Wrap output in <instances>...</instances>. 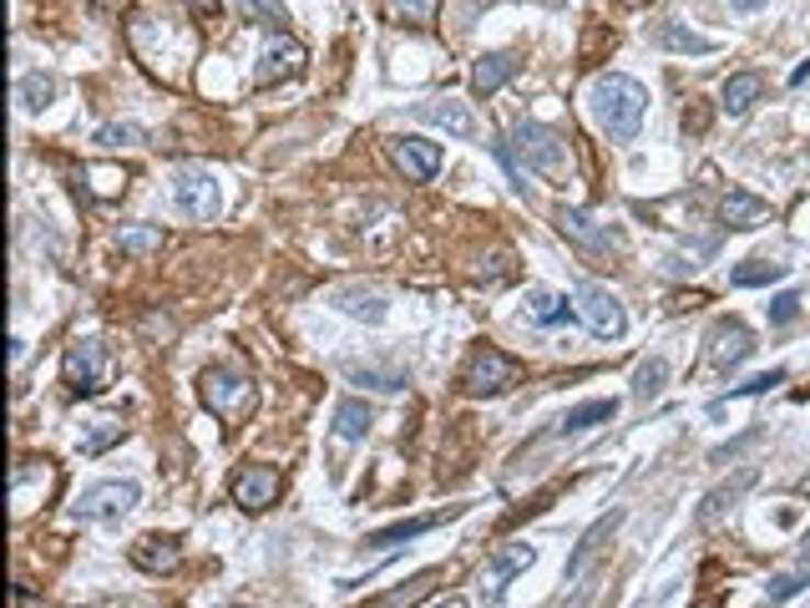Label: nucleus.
I'll use <instances>...</instances> for the list:
<instances>
[{
	"instance_id": "1",
	"label": "nucleus",
	"mask_w": 810,
	"mask_h": 608,
	"mask_svg": "<svg viewBox=\"0 0 810 608\" xmlns=\"http://www.w3.org/2000/svg\"><path fill=\"white\" fill-rule=\"evenodd\" d=\"M588 106L614 143H633L643 127V112H649V92L633 77H623V71H608V77H598L588 87Z\"/></svg>"
},
{
	"instance_id": "2",
	"label": "nucleus",
	"mask_w": 810,
	"mask_h": 608,
	"mask_svg": "<svg viewBox=\"0 0 810 608\" xmlns=\"http://www.w3.org/2000/svg\"><path fill=\"white\" fill-rule=\"evenodd\" d=\"M511 153L527 162V168L548 172V178H567L573 172V153H567V137L542 127V122H517L511 127Z\"/></svg>"
},
{
	"instance_id": "3",
	"label": "nucleus",
	"mask_w": 810,
	"mask_h": 608,
	"mask_svg": "<svg viewBox=\"0 0 810 608\" xmlns=\"http://www.w3.org/2000/svg\"><path fill=\"white\" fill-rule=\"evenodd\" d=\"M198 401L218 416V421H238L254 410V381L244 371H228V365H213V371L198 375Z\"/></svg>"
},
{
	"instance_id": "4",
	"label": "nucleus",
	"mask_w": 810,
	"mask_h": 608,
	"mask_svg": "<svg viewBox=\"0 0 810 608\" xmlns=\"http://www.w3.org/2000/svg\"><path fill=\"white\" fill-rule=\"evenodd\" d=\"M61 375H66V391H71V396H102L106 375H112V356H106V345L102 340L66 345Z\"/></svg>"
},
{
	"instance_id": "5",
	"label": "nucleus",
	"mask_w": 810,
	"mask_h": 608,
	"mask_svg": "<svg viewBox=\"0 0 810 608\" xmlns=\"http://www.w3.org/2000/svg\"><path fill=\"white\" fill-rule=\"evenodd\" d=\"M517 381H522V360H511L507 350H492V345H482V350L471 356L466 375H461L466 396H502V391H511Z\"/></svg>"
},
{
	"instance_id": "6",
	"label": "nucleus",
	"mask_w": 810,
	"mask_h": 608,
	"mask_svg": "<svg viewBox=\"0 0 810 608\" xmlns=\"http://www.w3.org/2000/svg\"><path fill=\"white\" fill-rule=\"evenodd\" d=\"M172 209L183 213V218H193V224H213L223 209V193H218V183H213V172H203V168L178 172V178H172Z\"/></svg>"
},
{
	"instance_id": "7",
	"label": "nucleus",
	"mask_w": 810,
	"mask_h": 608,
	"mask_svg": "<svg viewBox=\"0 0 810 608\" xmlns=\"http://www.w3.org/2000/svg\"><path fill=\"white\" fill-rule=\"evenodd\" d=\"M573 304H577V315H583V325H588L593 335H603V340H618V335L628 330V315H623V300H618L608 284H577V294H573Z\"/></svg>"
},
{
	"instance_id": "8",
	"label": "nucleus",
	"mask_w": 810,
	"mask_h": 608,
	"mask_svg": "<svg viewBox=\"0 0 810 608\" xmlns=\"http://www.w3.org/2000/svg\"><path fill=\"white\" fill-rule=\"evenodd\" d=\"M137 482H97V487H87L77 497V507L71 513L81 517V522H112V517H122V513H132L137 507Z\"/></svg>"
},
{
	"instance_id": "9",
	"label": "nucleus",
	"mask_w": 810,
	"mask_h": 608,
	"mask_svg": "<svg viewBox=\"0 0 810 608\" xmlns=\"http://www.w3.org/2000/svg\"><path fill=\"white\" fill-rule=\"evenodd\" d=\"M552 224L562 228V238L583 244L588 254H623V234L608 228V224H598V218H588L583 209H558L552 213Z\"/></svg>"
},
{
	"instance_id": "10",
	"label": "nucleus",
	"mask_w": 810,
	"mask_h": 608,
	"mask_svg": "<svg viewBox=\"0 0 810 608\" xmlns=\"http://www.w3.org/2000/svg\"><path fill=\"white\" fill-rule=\"evenodd\" d=\"M750 356H755V335H750L740 319H719L715 330H709V365H715L719 375L740 371Z\"/></svg>"
},
{
	"instance_id": "11",
	"label": "nucleus",
	"mask_w": 810,
	"mask_h": 608,
	"mask_svg": "<svg viewBox=\"0 0 810 608\" xmlns=\"http://www.w3.org/2000/svg\"><path fill=\"white\" fill-rule=\"evenodd\" d=\"M284 492V476L274 466H244L234 476V503L244 513H263V507H274V497Z\"/></svg>"
},
{
	"instance_id": "12",
	"label": "nucleus",
	"mask_w": 810,
	"mask_h": 608,
	"mask_svg": "<svg viewBox=\"0 0 810 608\" xmlns=\"http://www.w3.org/2000/svg\"><path fill=\"white\" fill-rule=\"evenodd\" d=\"M532 558H537L532 542H507V548H497V553H492V563H486V573H482V594L486 598H502V594H507V583L517 578V573L532 568Z\"/></svg>"
},
{
	"instance_id": "13",
	"label": "nucleus",
	"mask_w": 810,
	"mask_h": 608,
	"mask_svg": "<svg viewBox=\"0 0 810 608\" xmlns=\"http://www.w3.org/2000/svg\"><path fill=\"white\" fill-rule=\"evenodd\" d=\"M391 158L401 162L416 183H431L441 172V143H426V137H391Z\"/></svg>"
},
{
	"instance_id": "14",
	"label": "nucleus",
	"mask_w": 810,
	"mask_h": 608,
	"mask_svg": "<svg viewBox=\"0 0 810 608\" xmlns=\"http://www.w3.org/2000/svg\"><path fill=\"white\" fill-rule=\"evenodd\" d=\"M416 122H431V127H446L451 137H476V117H471L466 102H451V97H431V102H416Z\"/></svg>"
},
{
	"instance_id": "15",
	"label": "nucleus",
	"mask_w": 810,
	"mask_h": 608,
	"mask_svg": "<svg viewBox=\"0 0 810 608\" xmlns=\"http://www.w3.org/2000/svg\"><path fill=\"white\" fill-rule=\"evenodd\" d=\"M127 558H132V568H143V573H172L183 563V542L162 538V532H147V538L132 542Z\"/></svg>"
},
{
	"instance_id": "16",
	"label": "nucleus",
	"mask_w": 810,
	"mask_h": 608,
	"mask_svg": "<svg viewBox=\"0 0 810 608\" xmlns=\"http://www.w3.org/2000/svg\"><path fill=\"white\" fill-rule=\"evenodd\" d=\"M517 71H522V56L517 52H482L476 61H471V92L492 97L497 87H507Z\"/></svg>"
},
{
	"instance_id": "17",
	"label": "nucleus",
	"mask_w": 810,
	"mask_h": 608,
	"mask_svg": "<svg viewBox=\"0 0 810 608\" xmlns=\"http://www.w3.org/2000/svg\"><path fill=\"white\" fill-rule=\"evenodd\" d=\"M618 528H623V513H608V517H598V522H593V528L583 532V538H577L573 558H567V583H577V578H583V573L593 568V558L603 553V542L614 538Z\"/></svg>"
},
{
	"instance_id": "18",
	"label": "nucleus",
	"mask_w": 810,
	"mask_h": 608,
	"mask_svg": "<svg viewBox=\"0 0 810 608\" xmlns=\"http://www.w3.org/2000/svg\"><path fill=\"white\" fill-rule=\"evenodd\" d=\"M755 476H760L755 466H745V472H734V482H719L705 503H699V528H715L724 513H734V507H740V497L755 487Z\"/></svg>"
},
{
	"instance_id": "19",
	"label": "nucleus",
	"mask_w": 810,
	"mask_h": 608,
	"mask_svg": "<svg viewBox=\"0 0 810 608\" xmlns=\"http://www.w3.org/2000/svg\"><path fill=\"white\" fill-rule=\"evenodd\" d=\"M451 517H461V507H446V513H431V517H405V522H391V528L365 532V548H395V542H410V538H420V532L451 522Z\"/></svg>"
},
{
	"instance_id": "20",
	"label": "nucleus",
	"mask_w": 810,
	"mask_h": 608,
	"mask_svg": "<svg viewBox=\"0 0 810 608\" xmlns=\"http://www.w3.org/2000/svg\"><path fill=\"white\" fill-rule=\"evenodd\" d=\"M654 46H659V52H679V56H709V52H719L715 36H699V31H689L684 21H659V26H654Z\"/></svg>"
},
{
	"instance_id": "21",
	"label": "nucleus",
	"mask_w": 810,
	"mask_h": 608,
	"mask_svg": "<svg viewBox=\"0 0 810 608\" xmlns=\"http://www.w3.org/2000/svg\"><path fill=\"white\" fill-rule=\"evenodd\" d=\"M304 71V52L294 46V41L274 36L269 46H263V67H259V87H274V81L284 77H300Z\"/></svg>"
},
{
	"instance_id": "22",
	"label": "nucleus",
	"mask_w": 810,
	"mask_h": 608,
	"mask_svg": "<svg viewBox=\"0 0 810 608\" xmlns=\"http://www.w3.org/2000/svg\"><path fill=\"white\" fill-rule=\"evenodd\" d=\"M719 213H724V224H730V228H760V224H770V218H775L770 203L755 199V193H745V188H730Z\"/></svg>"
},
{
	"instance_id": "23",
	"label": "nucleus",
	"mask_w": 810,
	"mask_h": 608,
	"mask_svg": "<svg viewBox=\"0 0 810 608\" xmlns=\"http://www.w3.org/2000/svg\"><path fill=\"white\" fill-rule=\"evenodd\" d=\"M724 112H730V117H740V112H750V106L760 102V97H765V77H760V71H734L730 81H724Z\"/></svg>"
},
{
	"instance_id": "24",
	"label": "nucleus",
	"mask_w": 810,
	"mask_h": 608,
	"mask_svg": "<svg viewBox=\"0 0 810 608\" xmlns=\"http://www.w3.org/2000/svg\"><path fill=\"white\" fill-rule=\"evenodd\" d=\"M614 416H618V401H583V406H573L558 421V437H583V431H593V426H603V421H614Z\"/></svg>"
},
{
	"instance_id": "25",
	"label": "nucleus",
	"mask_w": 810,
	"mask_h": 608,
	"mask_svg": "<svg viewBox=\"0 0 810 608\" xmlns=\"http://www.w3.org/2000/svg\"><path fill=\"white\" fill-rule=\"evenodd\" d=\"M345 375L370 391H405V375L395 365H380V360H345Z\"/></svg>"
},
{
	"instance_id": "26",
	"label": "nucleus",
	"mask_w": 810,
	"mask_h": 608,
	"mask_svg": "<svg viewBox=\"0 0 810 608\" xmlns=\"http://www.w3.org/2000/svg\"><path fill=\"white\" fill-rule=\"evenodd\" d=\"M436 11H441V0H385V15H391L395 26H436Z\"/></svg>"
},
{
	"instance_id": "27",
	"label": "nucleus",
	"mask_w": 810,
	"mask_h": 608,
	"mask_svg": "<svg viewBox=\"0 0 810 608\" xmlns=\"http://www.w3.org/2000/svg\"><path fill=\"white\" fill-rule=\"evenodd\" d=\"M370 421H375V416H370L365 401H340V406H335V437L340 441H365Z\"/></svg>"
},
{
	"instance_id": "28",
	"label": "nucleus",
	"mask_w": 810,
	"mask_h": 608,
	"mask_svg": "<svg viewBox=\"0 0 810 608\" xmlns=\"http://www.w3.org/2000/svg\"><path fill=\"white\" fill-rule=\"evenodd\" d=\"M15 97H21L26 112H46L52 97H56V77H52V71H26V77L15 81Z\"/></svg>"
},
{
	"instance_id": "29",
	"label": "nucleus",
	"mask_w": 810,
	"mask_h": 608,
	"mask_svg": "<svg viewBox=\"0 0 810 608\" xmlns=\"http://www.w3.org/2000/svg\"><path fill=\"white\" fill-rule=\"evenodd\" d=\"M573 309H577V304H567L562 294H552V290H527V315H532L537 325H562Z\"/></svg>"
},
{
	"instance_id": "30",
	"label": "nucleus",
	"mask_w": 810,
	"mask_h": 608,
	"mask_svg": "<svg viewBox=\"0 0 810 608\" xmlns=\"http://www.w3.org/2000/svg\"><path fill=\"white\" fill-rule=\"evenodd\" d=\"M790 274V264H775V259H750V264H740L730 274L734 290H760V284H775V279Z\"/></svg>"
},
{
	"instance_id": "31",
	"label": "nucleus",
	"mask_w": 810,
	"mask_h": 608,
	"mask_svg": "<svg viewBox=\"0 0 810 608\" xmlns=\"http://www.w3.org/2000/svg\"><path fill=\"white\" fill-rule=\"evenodd\" d=\"M335 304H340L345 315L365 319V325H380V319H385V300H380V294H365V290H340Z\"/></svg>"
},
{
	"instance_id": "32",
	"label": "nucleus",
	"mask_w": 810,
	"mask_h": 608,
	"mask_svg": "<svg viewBox=\"0 0 810 608\" xmlns=\"http://www.w3.org/2000/svg\"><path fill=\"white\" fill-rule=\"evenodd\" d=\"M117 244H122V254H132V259H153V254L162 249V228L132 224V228H122V234H117Z\"/></svg>"
},
{
	"instance_id": "33",
	"label": "nucleus",
	"mask_w": 810,
	"mask_h": 608,
	"mask_svg": "<svg viewBox=\"0 0 810 608\" xmlns=\"http://www.w3.org/2000/svg\"><path fill=\"white\" fill-rule=\"evenodd\" d=\"M775 385H785V371H765V375H750L745 385H730V396H715L709 401V410H724L730 401H745V396H765V391H775Z\"/></svg>"
},
{
	"instance_id": "34",
	"label": "nucleus",
	"mask_w": 810,
	"mask_h": 608,
	"mask_svg": "<svg viewBox=\"0 0 810 608\" xmlns=\"http://www.w3.org/2000/svg\"><path fill=\"white\" fill-rule=\"evenodd\" d=\"M664 381H668V365L664 360H643L639 371H633V401H639V406H649V401L659 396V391H664Z\"/></svg>"
},
{
	"instance_id": "35",
	"label": "nucleus",
	"mask_w": 810,
	"mask_h": 608,
	"mask_svg": "<svg viewBox=\"0 0 810 608\" xmlns=\"http://www.w3.org/2000/svg\"><path fill=\"white\" fill-rule=\"evenodd\" d=\"M147 133L137 127V122H106V127H97V147H143Z\"/></svg>"
},
{
	"instance_id": "36",
	"label": "nucleus",
	"mask_w": 810,
	"mask_h": 608,
	"mask_svg": "<svg viewBox=\"0 0 810 608\" xmlns=\"http://www.w3.org/2000/svg\"><path fill=\"white\" fill-rule=\"evenodd\" d=\"M800 588H810V568L800 563L796 573H780V578H770V588H765V604H785V598H796Z\"/></svg>"
},
{
	"instance_id": "37",
	"label": "nucleus",
	"mask_w": 810,
	"mask_h": 608,
	"mask_svg": "<svg viewBox=\"0 0 810 608\" xmlns=\"http://www.w3.org/2000/svg\"><path fill=\"white\" fill-rule=\"evenodd\" d=\"M112 441H122V426L117 421H97L92 431L81 437V451H87V457H97V451H106Z\"/></svg>"
},
{
	"instance_id": "38",
	"label": "nucleus",
	"mask_w": 810,
	"mask_h": 608,
	"mask_svg": "<svg viewBox=\"0 0 810 608\" xmlns=\"http://www.w3.org/2000/svg\"><path fill=\"white\" fill-rule=\"evenodd\" d=\"M800 315V294L796 290H785L770 300V325H790V319Z\"/></svg>"
},
{
	"instance_id": "39",
	"label": "nucleus",
	"mask_w": 810,
	"mask_h": 608,
	"mask_svg": "<svg viewBox=\"0 0 810 608\" xmlns=\"http://www.w3.org/2000/svg\"><path fill=\"white\" fill-rule=\"evenodd\" d=\"M730 5H734V11H740V15H755V11H765L770 0H730Z\"/></svg>"
},
{
	"instance_id": "40",
	"label": "nucleus",
	"mask_w": 810,
	"mask_h": 608,
	"mask_svg": "<svg viewBox=\"0 0 810 608\" xmlns=\"http://www.w3.org/2000/svg\"><path fill=\"white\" fill-rule=\"evenodd\" d=\"M800 563H806V568H810V532H806V538H800Z\"/></svg>"
},
{
	"instance_id": "41",
	"label": "nucleus",
	"mask_w": 810,
	"mask_h": 608,
	"mask_svg": "<svg viewBox=\"0 0 810 608\" xmlns=\"http://www.w3.org/2000/svg\"><path fill=\"white\" fill-rule=\"evenodd\" d=\"M431 608H466V598H441V604H431Z\"/></svg>"
},
{
	"instance_id": "42",
	"label": "nucleus",
	"mask_w": 810,
	"mask_h": 608,
	"mask_svg": "<svg viewBox=\"0 0 810 608\" xmlns=\"http://www.w3.org/2000/svg\"><path fill=\"white\" fill-rule=\"evenodd\" d=\"M806 77H810V61H806V67H796V77H790V81H806Z\"/></svg>"
},
{
	"instance_id": "43",
	"label": "nucleus",
	"mask_w": 810,
	"mask_h": 608,
	"mask_svg": "<svg viewBox=\"0 0 810 608\" xmlns=\"http://www.w3.org/2000/svg\"><path fill=\"white\" fill-rule=\"evenodd\" d=\"M800 492H806V497H810V476H806V482H800Z\"/></svg>"
},
{
	"instance_id": "44",
	"label": "nucleus",
	"mask_w": 810,
	"mask_h": 608,
	"mask_svg": "<svg viewBox=\"0 0 810 608\" xmlns=\"http://www.w3.org/2000/svg\"><path fill=\"white\" fill-rule=\"evenodd\" d=\"M623 5H633V11H639V5H643V0H623Z\"/></svg>"
},
{
	"instance_id": "45",
	"label": "nucleus",
	"mask_w": 810,
	"mask_h": 608,
	"mask_svg": "<svg viewBox=\"0 0 810 608\" xmlns=\"http://www.w3.org/2000/svg\"><path fill=\"white\" fill-rule=\"evenodd\" d=\"M694 608H719V604H694Z\"/></svg>"
}]
</instances>
